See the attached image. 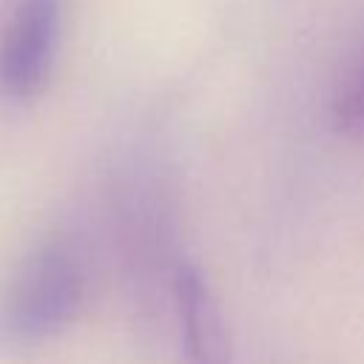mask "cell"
<instances>
[{
    "label": "cell",
    "instance_id": "6da1fadb",
    "mask_svg": "<svg viewBox=\"0 0 364 364\" xmlns=\"http://www.w3.org/2000/svg\"><path fill=\"white\" fill-rule=\"evenodd\" d=\"M85 299V267L65 239H46L28 250L0 290V338L40 344L60 336Z\"/></svg>",
    "mask_w": 364,
    "mask_h": 364
},
{
    "label": "cell",
    "instance_id": "7a4b0ae2",
    "mask_svg": "<svg viewBox=\"0 0 364 364\" xmlns=\"http://www.w3.org/2000/svg\"><path fill=\"white\" fill-rule=\"evenodd\" d=\"M63 31V0H9L0 26V94L34 100L51 80Z\"/></svg>",
    "mask_w": 364,
    "mask_h": 364
},
{
    "label": "cell",
    "instance_id": "3957f363",
    "mask_svg": "<svg viewBox=\"0 0 364 364\" xmlns=\"http://www.w3.org/2000/svg\"><path fill=\"white\" fill-rule=\"evenodd\" d=\"M173 313L185 364H233L230 333L208 276L188 259L173 264Z\"/></svg>",
    "mask_w": 364,
    "mask_h": 364
},
{
    "label": "cell",
    "instance_id": "277c9868",
    "mask_svg": "<svg viewBox=\"0 0 364 364\" xmlns=\"http://www.w3.org/2000/svg\"><path fill=\"white\" fill-rule=\"evenodd\" d=\"M330 122L347 139H364V37L330 91Z\"/></svg>",
    "mask_w": 364,
    "mask_h": 364
}]
</instances>
